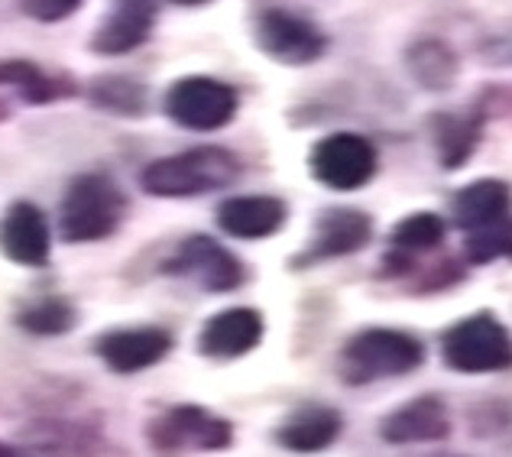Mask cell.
I'll return each mask as SVG.
<instances>
[{
  "label": "cell",
  "mask_w": 512,
  "mask_h": 457,
  "mask_svg": "<svg viewBox=\"0 0 512 457\" xmlns=\"http://www.w3.org/2000/svg\"><path fill=\"white\" fill-rule=\"evenodd\" d=\"M237 176V156L221 150V146H201V150H188L150 163L143 172V188L159 198H192L234 185Z\"/></svg>",
  "instance_id": "cell-1"
},
{
  "label": "cell",
  "mask_w": 512,
  "mask_h": 457,
  "mask_svg": "<svg viewBox=\"0 0 512 457\" xmlns=\"http://www.w3.org/2000/svg\"><path fill=\"white\" fill-rule=\"evenodd\" d=\"M124 218V195L107 176L75 179L62 201L59 231L69 244H91L117 231Z\"/></svg>",
  "instance_id": "cell-2"
},
{
  "label": "cell",
  "mask_w": 512,
  "mask_h": 457,
  "mask_svg": "<svg viewBox=\"0 0 512 457\" xmlns=\"http://www.w3.org/2000/svg\"><path fill=\"white\" fill-rule=\"evenodd\" d=\"M441 354L457 373H500L512 367V334L490 312H480L448 328Z\"/></svg>",
  "instance_id": "cell-3"
},
{
  "label": "cell",
  "mask_w": 512,
  "mask_h": 457,
  "mask_svg": "<svg viewBox=\"0 0 512 457\" xmlns=\"http://www.w3.org/2000/svg\"><path fill=\"white\" fill-rule=\"evenodd\" d=\"M425 351L412 334L370 328L350 338L344 347V373L350 383H373L386 376H406L422 367Z\"/></svg>",
  "instance_id": "cell-4"
},
{
  "label": "cell",
  "mask_w": 512,
  "mask_h": 457,
  "mask_svg": "<svg viewBox=\"0 0 512 457\" xmlns=\"http://www.w3.org/2000/svg\"><path fill=\"white\" fill-rule=\"evenodd\" d=\"M166 114L185 130L211 133L231 124L237 114V91L218 78L192 75L175 82L166 94Z\"/></svg>",
  "instance_id": "cell-5"
},
{
  "label": "cell",
  "mask_w": 512,
  "mask_h": 457,
  "mask_svg": "<svg viewBox=\"0 0 512 457\" xmlns=\"http://www.w3.org/2000/svg\"><path fill=\"white\" fill-rule=\"evenodd\" d=\"M376 172V150L360 133H331L312 150V176L334 188V192H354L367 185Z\"/></svg>",
  "instance_id": "cell-6"
},
{
  "label": "cell",
  "mask_w": 512,
  "mask_h": 457,
  "mask_svg": "<svg viewBox=\"0 0 512 457\" xmlns=\"http://www.w3.org/2000/svg\"><path fill=\"white\" fill-rule=\"evenodd\" d=\"M256 43L269 59L282 65H308L321 59V52L328 49L325 33L289 10H266L256 20Z\"/></svg>",
  "instance_id": "cell-7"
},
{
  "label": "cell",
  "mask_w": 512,
  "mask_h": 457,
  "mask_svg": "<svg viewBox=\"0 0 512 457\" xmlns=\"http://www.w3.org/2000/svg\"><path fill=\"white\" fill-rule=\"evenodd\" d=\"M172 276L192 279L195 286L208 292H231L244 282V266L237 263L231 250L214 244L211 237H188L179 253L166 263Z\"/></svg>",
  "instance_id": "cell-8"
},
{
  "label": "cell",
  "mask_w": 512,
  "mask_h": 457,
  "mask_svg": "<svg viewBox=\"0 0 512 457\" xmlns=\"http://www.w3.org/2000/svg\"><path fill=\"white\" fill-rule=\"evenodd\" d=\"M153 445L159 451H182V448L218 451L231 445V425L224 419H214L205 409L182 406V409H172L163 422H156Z\"/></svg>",
  "instance_id": "cell-9"
},
{
  "label": "cell",
  "mask_w": 512,
  "mask_h": 457,
  "mask_svg": "<svg viewBox=\"0 0 512 457\" xmlns=\"http://www.w3.org/2000/svg\"><path fill=\"white\" fill-rule=\"evenodd\" d=\"M49 247L52 237L43 211L30 201H17L0 221V253L20 266H46Z\"/></svg>",
  "instance_id": "cell-10"
},
{
  "label": "cell",
  "mask_w": 512,
  "mask_h": 457,
  "mask_svg": "<svg viewBox=\"0 0 512 457\" xmlns=\"http://www.w3.org/2000/svg\"><path fill=\"white\" fill-rule=\"evenodd\" d=\"M263 338V315L253 308H227L214 315L198 334V351L205 357L234 360L250 354Z\"/></svg>",
  "instance_id": "cell-11"
},
{
  "label": "cell",
  "mask_w": 512,
  "mask_h": 457,
  "mask_svg": "<svg viewBox=\"0 0 512 457\" xmlns=\"http://www.w3.org/2000/svg\"><path fill=\"white\" fill-rule=\"evenodd\" d=\"M172 347L169 331L163 328H127L111 331L98 341V354L114 373H140L159 364Z\"/></svg>",
  "instance_id": "cell-12"
},
{
  "label": "cell",
  "mask_w": 512,
  "mask_h": 457,
  "mask_svg": "<svg viewBox=\"0 0 512 457\" xmlns=\"http://www.w3.org/2000/svg\"><path fill=\"white\" fill-rule=\"evenodd\" d=\"M156 20V0H114V10L107 13L98 33L91 39V49L101 56H120L146 43Z\"/></svg>",
  "instance_id": "cell-13"
},
{
  "label": "cell",
  "mask_w": 512,
  "mask_h": 457,
  "mask_svg": "<svg viewBox=\"0 0 512 457\" xmlns=\"http://www.w3.org/2000/svg\"><path fill=\"white\" fill-rule=\"evenodd\" d=\"M218 224L224 234L240 240L273 237L286 224V205L273 195H237L218 208Z\"/></svg>",
  "instance_id": "cell-14"
},
{
  "label": "cell",
  "mask_w": 512,
  "mask_h": 457,
  "mask_svg": "<svg viewBox=\"0 0 512 457\" xmlns=\"http://www.w3.org/2000/svg\"><path fill=\"white\" fill-rule=\"evenodd\" d=\"M451 435V419L444 402L435 396H422L409 406L396 409L383 422V438L393 445H422V441H441Z\"/></svg>",
  "instance_id": "cell-15"
},
{
  "label": "cell",
  "mask_w": 512,
  "mask_h": 457,
  "mask_svg": "<svg viewBox=\"0 0 512 457\" xmlns=\"http://www.w3.org/2000/svg\"><path fill=\"white\" fill-rule=\"evenodd\" d=\"M373 224L363 211L350 208H334L328 214H321L318 234L308 260H328V257H344V253H357L370 244Z\"/></svg>",
  "instance_id": "cell-16"
},
{
  "label": "cell",
  "mask_w": 512,
  "mask_h": 457,
  "mask_svg": "<svg viewBox=\"0 0 512 457\" xmlns=\"http://www.w3.org/2000/svg\"><path fill=\"white\" fill-rule=\"evenodd\" d=\"M509 185L496 179H480L467 185L461 195L454 198V224L461 231H480L493 221H500L509 214Z\"/></svg>",
  "instance_id": "cell-17"
},
{
  "label": "cell",
  "mask_w": 512,
  "mask_h": 457,
  "mask_svg": "<svg viewBox=\"0 0 512 457\" xmlns=\"http://www.w3.org/2000/svg\"><path fill=\"white\" fill-rule=\"evenodd\" d=\"M341 432V415L325 406H305L289 415L286 425L279 428V445L299 454H312L328 448Z\"/></svg>",
  "instance_id": "cell-18"
},
{
  "label": "cell",
  "mask_w": 512,
  "mask_h": 457,
  "mask_svg": "<svg viewBox=\"0 0 512 457\" xmlns=\"http://www.w3.org/2000/svg\"><path fill=\"white\" fill-rule=\"evenodd\" d=\"M441 240H444V221L438 214H412V218L396 224L389 244H393V257L409 260L415 253L435 250Z\"/></svg>",
  "instance_id": "cell-19"
},
{
  "label": "cell",
  "mask_w": 512,
  "mask_h": 457,
  "mask_svg": "<svg viewBox=\"0 0 512 457\" xmlns=\"http://www.w3.org/2000/svg\"><path fill=\"white\" fill-rule=\"evenodd\" d=\"M467 257L474 263H490L496 257L512 260V218H500L467 237Z\"/></svg>",
  "instance_id": "cell-20"
},
{
  "label": "cell",
  "mask_w": 512,
  "mask_h": 457,
  "mask_svg": "<svg viewBox=\"0 0 512 457\" xmlns=\"http://www.w3.org/2000/svg\"><path fill=\"white\" fill-rule=\"evenodd\" d=\"M17 321H20V328L33 331V334H62L75 325V312L69 302H62L52 295V299H43V302L26 308V312H20Z\"/></svg>",
  "instance_id": "cell-21"
},
{
  "label": "cell",
  "mask_w": 512,
  "mask_h": 457,
  "mask_svg": "<svg viewBox=\"0 0 512 457\" xmlns=\"http://www.w3.org/2000/svg\"><path fill=\"white\" fill-rule=\"evenodd\" d=\"M78 4H82V0H23V10L36 20L52 23V20L69 17Z\"/></svg>",
  "instance_id": "cell-22"
},
{
  "label": "cell",
  "mask_w": 512,
  "mask_h": 457,
  "mask_svg": "<svg viewBox=\"0 0 512 457\" xmlns=\"http://www.w3.org/2000/svg\"><path fill=\"white\" fill-rule=\"evenodd\" d=\"M166 4H179V7H201V4H208V0H166Z\"/></svg>",
  "instance_id": "cell-23"
}]
</instances>
